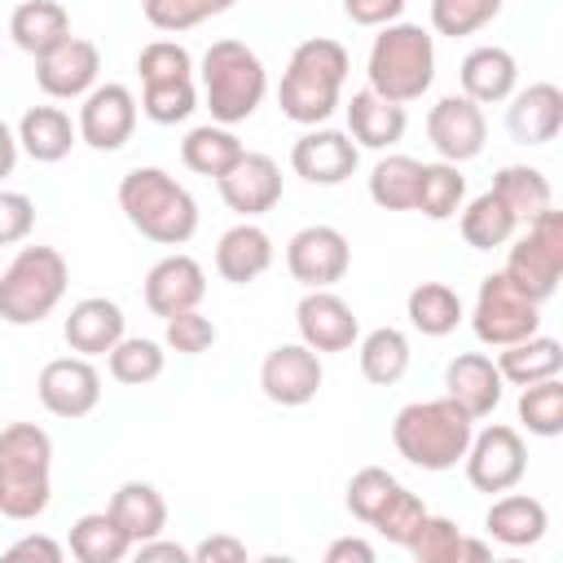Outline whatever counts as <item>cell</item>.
I'll list each match as a JSON object with an SVG mask.
<instances>
[{
	"label": "cell",
	"instance_id": "cell-1",
	"mask_svg": "<svg viewBox=\"0 0 563 563\" xmlns=\"http://www.w3.org/2000/svg\"><path fill=\"white\" fill-rule=\"evenodd\" d=\"M352 70V57L339 40L330 35H308L295 44L286 75L277 84V106L290 123L299 128H321L339 101H343V79Z\"/></svg>",
	"mask_w": 563,
	"mask_h": 563
},
{
	"label": "cell",
	"instance_id": "cell-2",
	"mask_svg": "<svg viewBox=\"0 0 563 563\" xmlns=\"http://www.w3.org/2000/svg\"><path fill=\"white\" fill-rule=\"evenodd\" d=\"M119 211L128 224L158 242V246H185L198 233V202L194 194L163 167H132L119 180Z\"/></svg>",
	"mask_w": 563,
	"mask_h": 563
},
{
	"label": "cell",
	"instance_id": "cell-3",
	"mask_svg": "<svg viewBox=\"0 0 563 563\" xmlns=\"http://www.w3.org/2000/svg\"><path fill=\"white\" fill-rule=\"evenodd\" d=\"M53 501V435L35 422H9L0 431V515L40 519Z\"/></svg>",
	"mask_w": 563,
	"mask_h": 563
},
{
	"label": "cell",
	"instance_id": "cell-4",
	"mask_svg": "<svg viewBox=\"0 0 563 563\" xmlns=\"http://www.w3.org/2000/svg\"><path fill=\"white\" fill-rule=\"evenodd\" d=\"M471 431H475V418L449 396L413 400L391 418V444L418 471H453L466 457Z\"/></svg>",
	"mask_w": 563,
	"mask_h": 563
},
{
	"label": "cell",
	"instance_id": "cell-5",
	"mask_svg": "<svg viewBox=\"0 0 563 563\" xmlns=\"http://www.w3.org/2000/svg\"><path fill=\"white\" fill-rule=\"evenodd\" d=\"M365 88L396 101V106H409L418 101L431 79H435V40L431 31H422L418 22H387L378 26L374 44H369V57H365Z\"/></svg>",
	"mask_w": 563,
	"mask_h": 563
},
{
	"label": "cell",
	"instance_id": "cell-6",
	"mask_svg": "<svg viewBox=\"0 0 563 563\" xmlns=\"http://www.w3.org/2000/svg\"><path fill=\"white\" fill-rule=\"evenodd\" d=\"M198 75H202V101L211 110V123H224V128L246 123L268 92V70L260 53L242 40H216L202 53Z\"/></svg>",
	"mask_w": 563,
	"mask_h": 563
},
{
	"label": "cell",
	"instance_id": "cell-7",
	"mask_svg": "<svg viewBox=\"0 0 563 563\" xmlns=\"http://www.w3.org/2000/svg\"><path fill=\"white\" fill-rule=\"evenodd\" d=\"M66 286H70V268L57 246H22L0 273V321L40 325L44 317H53Z\"/></svg>",
	"mask_w": 563,
	"mask_h": 563
},
{
	"label": "cell",
	"instance_id": "cell-8",
	"mask_svg": "<svg viewBox=\"0 0 563 563\" xmlns=\"http://www.w3.org/2000/svg\"><path fill=\"white\" fill-rule=\"evenodd\" d=\"M528 229L515 238L510 255H506V277L537 303H545L559 290L563 277V211L545 207L532 220H523Z\"/></svg>",
	"mask_w": 563,
	"mask_h": 563
},
{
	"label": "cell",
	"instance_id": "cell-9",
	"mask_svg": "<svg viewBox=\"0 0 563 563\" xmlns=\"http://www.w3.org/2000/svg\"><path fill=\"white\" fill-rule=\"evenodd\" d=\"M471 330L479 343L488 347H506L519 343L528 334L541 330V303L528 299L506 273H488L475 290V308H471Z\"/></svg>",
	"mask_w": 563,
	"mask_h": 563
},
{
	"label": "cell",
	"instance_id": "cell-10",
	"mask_svg": "<svg viewBox=\"0 0 563 563\" xmlns=\"http://www.w3.org/2000/svg\"><path fill=\"white\" fill-rule=\"evenodd\" d=\"M466 479L471 488L479 493H506L515 488L523 475H528V444L515 427L506 422H493L484 431H471V444H466Z\"/></svg>",
	"mask_w": 563,
	"mask_h": 563
},
{
	"label": "cell",
	"instance_id": "cell-11",
	"mask_svg": "<svg viewBox=\"0 0 563 563\" xmlns=\"http://www.w3.org/2000/svg\"><path fill=\"white\" fill-rule=\"evenodd\" d=\"M286 268L303 290H321L347 277L352 268V246L334 224H303L286 242Z\"/></svg>",
	"mask_w": 563,
	"mask_h": 563
},
{
	"label": "cell",
	"instance_id": "cell-12",
	"mask_svg": "<svg viewBox=\"0 0 563 563\" xmlns=\"http://www.w3.org/2000/svg\"><path fill=\"white\" fill-rule=\"evenodd\" d=\"M136 97L128 84H97L88 97H79V141L101 150V154H114L132 141L136 132Z\"/></svg>",
	"mask_w": 563,
	"mask_h": 563
},
{
	"label": "cell",
	"instance_id": "cell-13",
	"mask_svg": "<svg viewBox=\"0 0 563 563\" xmlns=\"http://www.w3.org/2000/svg\"><path fill=\"white\" fill-rule=\"evenodd\" d=\"M427 136L435 145V154L444 163H471L484 154V141H488V119H484V106L471 101L466 92H449L431 106L427 114Z\"/></svg>",
	"mask_w": 563,
	"mask_h": 563
},
{
	"label": "cell",
	"instance_id": "cell-14",
	"mask_svg": "<svg viewBox=\"0 0 563 563\" xmlns=\"http://www.w3.org/2000/svg\"><path fill=\"white\" fill-rule=\"evenodd\" d=\"M321 383H325L321 352H312L308 343H277L260 361V391L282 409H299V405L317 400Z\"/></svg>",
	"mask_w": 563,
	"mask_h": 563
},
{
	"label": "cell",
	"instance_id": "cell-15",
	"mask_svg": "<svg viewBox=\"0 0 563 563\" xmlns=\"http://www.w3.org/2000/svg\"><path fill=\"white\" fill-rule=\"evenodd\" d=\"M35 391H40V405L53 413V418H88L97 405H101V374L92 365V356H53L40 378H35Z\"/></svg>",
	"mask_w": 563,
	"mask_h": 563
},
{
	"label": "cell",
	"instance_id": "cell-16",
	"mask_svg": "<svg viewBox=\"0 0 563 563\" xmlns=\"http://www.w3.org/2000/svg\"><path fill=\"white\" fill-rule=\"evenodd\" d=\"M101 75V48L84 35H66L57 48L35 57V84L53 101H79L97 88Z\"/></svg>",
	"mask_w": 563,
	"mask_h": 563
},
{
	"label": "cell",
	"instance_id": "cell-17",
	"mask_svg": "<svg viewBox=\"0 0 563 563\" xmlns=\"http://www.w3.org/2000/svg\"><path fill=\"white\" fill-rule=\"evenodd\" d=\"M295 325H299V343H308L312 352H347L361 339V321L352 303L330 286L303 290V299L295 303Z\"/></svg>",
	"mask_w": 563,
	"mask_h": 563
},
{
	"label": "cell",
	"instance_id": "cell-18",
	"mask_svg": "<svg viewBox=\"0 0 563 563\" xmlns=\"http://www.w3.org/2000/svg\"><path fill=\"white\" fill-rule=\"evenodd\" d=\"M216 189L229 211H238L242 220H255L282 202V167L268 154L242 150V158L224 176H216Z\"/></svg>",
	"mask_w": 563,
	"mask_h": 563
},
{
	"label": "cell",
	"instance_id": "cell-19",
	"mask_svg": "<svg viewBox=\"0 0 563 563\" xmlns=\"http://www.w3.org/2000/svg\"><path fill=\"white\" fill-rule=\"evenodd\" d=\"M361 163V150L347 132L339 128H308L295 145H290V167L295 176H303L308 185H343Z\"/></svg>",
	"mask_w": 563,
	"mask_h": 563
},
{
	"label": "cell",
	"instance_id": "cell-20",
	"mask_svg": "<svg viewBox=\"0 0 563 563\" xmlns=\"http://www.w3.org/2000/svg\"><path fill=\"white\" fill-rule=\"evenodd\" d=\"M202 295H207V273H202V264H198L194 255H185V251L163 255V260L150 264V273H145V308H150L154 317H163V321L176 317V312L198 308Z\"/></svg>",
	"mask_w": 563,
	"mask_h": 563
},
{
	"label": "cell",
	"instance_id": "cell-21",
	"mask_svg": "<svg viewBox=\"0 0 563 563\" xmlns=\"http://www.w3.org/2000/svg\"><path fill=\"white\" fill-rule=\"evenodd\" d=\"M506 132L519 141V145H545L559 136L563 128V88L550 84V79H537L519 92L506 97Z\"/></svg>",
	"mask_w": 563,
	"mask_h": 563
},
{
	"label": "cell",
	"instance_id": "cell-22",
	"mask_svg": "<svg viewBox=\"0 0 563 563\" xmlns=\"http://www.w3.org/2000/svg\"><path fill=\"white\" fill-rule=\"evenodd\" d=\"M501 391H506V378L497 374V361L484 352H457L444 365V396L462 405L475 422L501 405Z\"/></svg>",
	"mask_w": 563,
	"mask_h": 563
},
{
	"label": "cell",
	"instance_id": "cell-23",
	"mask_svg": "<svg viewBox=\"0 0 563 563\" xmlns=\"http://www.w3.org/2000/svg\"><path fill=\"white\" fill-rule=\"evenodd\" d=\"M123 325H128V317H123V308H119L114 299L88 295V299H79V303L66 312L62 339H66V347L79 352V356H106V352L123 339Z\"/></svg>",
	"mask_w": 563,
	"mask_h": 563
},
{
	"label": "cell",
	"instance_id": "cell-24",
	"mask_svg": "<svg viewBox=\"0 0 563 563\" xmlns=\"http://www.w3.org/2000/svg\"><path fill=\"white\" fill-rule=\"evenodd\" d=\"M343 110H347V136L356 141V150L387 154L405 136V128H409L405 106H396V101H387V97H378L369 88H356Z\"/></svg>",
	"mask_w": 563,
	"mask_h": 563
},
{
	"label": "cell",
	"instance_id": "cell-25",
	"mask_svg": "<svg viewBox=\"0 0 563 563\" xmlns=\"http://www.w3.org/2000/svg\"><path fill=\"white\" fill-rule=\"evenodd\" d=\"M457 79H462V92H466L471 101L497 106V101H506V97L515 92V84H519V62H515V53L501 48V44H479V48H471V53L462 57Z\"/></svg>",
	"mask_w": 563,
	"mask_h": 563
},
{
	"label": "cell",
	"instance_id": "cell-26",
	"mask_svg": "<svg viewBox=\"0 0 563 563\" xmlns=\"http://www.w3.org/2000/svg\"><path fill=\"white\" fill-rule=\"evenodd\" d=\"M268 268H273V238L255 220H242V224L220 233V242H216V273L224 282L246 286V282L264 277Z\"/></svg>",
	"mask_w": 563,
	"mask_h": 563
},
{
	"label": "cell",
	"instance_id": "cell-27",
	"mask_svg": "<svg viewBox=\"0 0 563 563\" xmlns=\"http://www.w3.org/2000/svg\"><path fill=\"white\" fill-rule=\"evenodd\" d=\"M18 150L35 163H62L70 154V145L79 141V128L70 123V114L62 106H26L18 128Z\"/></svg>",
	"mask_w": 563,
	"mask_h": 563
},
{
	"label": "cell",
	"instance_id": "cell-28",
	"mask_svg": "<svg viewBox=\"0 0 563 563\" xmlns=\"http://www.w3.org/2000/svg\"><path fill=\"white\" fill-rule=\"evenodd\" d=\"M484 528H488L493 541H501V545H510V550H523V545H537V541L545 537V528H550V510H545V501L506 488V493L488 506Z\"/></svg>",
	"mask_w": 563,
	"mask_h": 563
},
{
	"label": "cell",
	"instance_id": "cell-29",
	"mask_svg": "<svg viewBox=\"0 0 563 563\" xmlns=\"http://www.w3.org/2000/svg\"><path fill=\"white\" fill-rule=\"evenodd\" d=\"M9 35H13V44L22 53L44 57L48 48H57L70 35V13L57 0H22L9 13Z\"/></svg>",
	"mask_w": 563,
	"mask_h": 563
},
{
	"label": "cell",
	"instance_id": "cell-30",
	"mask_svg": "<svg viewBox=\"0 0 563 563\" xmlns=\"http://www.w3.org/2000/svg\"><path fill=\"white\" fill-rule=\"evenodd\" d=\"M563 369V343L550 339V334H528L519 343H506L497 347V374L515 387H528V383H541V378H559Z\"/></svg>",
	"mask_w": 563,
	"mask_h": 563
},
{
	"label": "cell",
	"instance_id": "cell-31",
	"mask_svg": "<svg viewBox=\"0 0 563 563\" xmlns=\"http://www.w3.org/2000/svg\"><path fill=\"white\" fill-rule=\"evenodd\" d=\"M106 510L119 519V528L132 537V545H136V541H150V537H158V532L167 528V501H163V493H158L154 484H145V479H123V484L114 488V497H110Z\"/></svg>",
	"mask_w": 563,
	"mask_h": 563
},
{
	"label": "cell",
	"instance_id": "cell-32",
	"mask_svg": "<svg viewBox=\"0 0 563 563\" xmlns=\"http://www.w3.org/2000/svg\"><path fill=\"white\" fill-rule=\"evenodd\" d=\"M405 317H409V325L418 334L444 339V334H453L462 325L466 308H462V299H457L453 286H444V282H418L409 290V299H405Z\"/></svg>",
	"mask_w": 563,
	"mask_h": 563
},
{
	"label": "cell",
	"instance_id": "cell-33",
	"mask_svg": "<svg viewBox=\"0 0 563 563\" xmlns=\"http://www.w3.org/2000/svg\"><path fill=\"white\" fill-rule=\"evenodd\" d=\"M70 554L79 563H119L132 554V537L119 528V519L110 510H88L70 523Z\"/></svg>",
	"mask_w": 563,
	"mask_h": 563
},
{
	"label": "cell",
	"instance_id": "cell-34",
	"mask_svg": "<svg viewBox=\"0 0 563 563\" xmlns=\"http://www.w3.org/2000/svg\"><path fill=\"white\" fill-rule=\"evenodd\" d=\"M242 141H238V132L233 128H224V123H202V128H189L185 132V141H180V163L189 167V172H198V176H224L238 158H242Z\"/></svg>",
	"mask_w": 563,
	"mask_h": 563
},
{
	"label": "cell",
	"instance_id": "cell-35",
	"mask_svg": "<svg viewBox=\"0 0 563 563\" xmlns=\"http://www.w3.org/2000/svg\"><path fill=\"white\" fill-rule=\"evenodd\" d=\"M356 361H361L365 383H374V387H391V383H400V378L409 374L413 352H409L405 330H396V325H378V330H369V334L361 339Z\"/></svg>",
	"mask_w": 563,
	"mask_h": 563
},
{
	"label": "cell",
	"instance_id": "cell-36",
	"mask_svg": "<svg viewBox=\"0 0 563 563\" xmlns=\"http://www.w3.org/2000/svg\"><path fill=\"white\" fill-rule=\"evenodd\" d=\"M457 229H462V242H466V246L493 251V246H506V242L515 238L519 220H515V211H510L493 189H484L479 198H471V202L462 207Z\"/></svg>",
	"mask_w": 563,
	"mask_h": 563
},
{
	"label": "cell",
	"instance_id": "cell-37",
	"mask_svg": "<svg viewBox=\"0 0 563 563\" xmlns=\"http://www.w3.org/2000/svg\"><path fill=\"white\" fill-rule=\"evenodd\" d=\"M493 194L515 211V220H532L537 211L554 207V189L545 180L541 167H528V163H506L497 176H493Z\"/></svg>",
	"mask_w": 563,
	"mask_h": 563
},
{
	"label": "cell",
	"instance_id": "cell-38",
	"mask_svg": "<svg viewBox=\"0 0 563 563\" xmlns=\"http://www.w3.org/2000/svg\"><path fill=\"white\" fill-rule=\"evenodd\" d=\"M422 163L413 154H383L369 172V198L383 211H413Z\"/></svg>",
	"mask_w": 563,
	"mask_h": 563
},
{
	"label": "cell",
	"instance_id": "cell-39",
	"mask_svg": "<svg viewBox=\"0 0 563 563\" xmlns=\"http://www.w3.org/2000/svg\"><path fill=\"white\" fill-rule=\"evenodd\" d=\"M466 202V176L457 163H422V176H418V198H413V211H422L427 220H449L457 216Z\"/></svg>",
	"mask_w": 563,
	"mask_h": 563
},
{
	"label": "cell",
	"instance_id": "cell-40",
	"mask_svg": "<svg viewBox=\"0 0 563 563\" xmlns=\"http://www.w3.org/2000/svg\"><path fill=\"white\" fill-rule=\"evenodd\" d=\"M106 365H110V378L123 383V387H145L163 374L167 365V352L158 339H141V334H123L110 352H106Z\"/></svg>",
	"mask_w": 563,
	"mask_h": 563
},
{
	"label": "cell",
	"instance_id": "cell-41",
	"mask_svg": "<svg viewBox=\"0 0 563 563\" xmlns=\"http://www.w3.org/2000/svg\"><path fill=\"white\" fill-rule=\"evenodd\" d=\"M194 110H198L194 75H180V79H145L141 84V114L145 119L172 128V123H185Z\"/></svg>",
	"mask_w": 563,
	"mask_h": 563
},
{
	"label": "cell",
	"instance_id": "cell-42",
	"mask_svg": "<svg viewBox=\"0 0 563 563\" xmlns=\"http://www.w3.org/2000/svg\"><path fill=\"white\" fill-rule=\"evenodd\" d=\"M519 422L532 435L554 440L563 431V383L559 378H541V383L519 387Z\"/></svg>",
	"mask_w": 563,
	"mask_h": 563
},
{
	"label": "cell",
	"instance_id": "cell-43",
	"mask_svg": "<svg viewBox=\"0 0 563 563\" xmlns=\"http://www.w3.org/2000/svg\"><path fill=\"white\" fill-rule=\"evenodd\" d=\"M238 0H141V13L154 31H167V35H180V31H194L202 26L207 18H220L229 13Z\"/></svg>",
	"mask_w": 563,
	"mask_h": 563
},
{
	"label": "cell",
	"instance_id": "cell-44",
	"mask_svg": "<svg viewBox=\"0 0 563 563\" xmlns=\"http://www.w3.org/2000/svg\"><path fill=\"white\" fill-rule=\"evenodd\" d=\"M427 515H431V510L422 506V497H418V493H409L405 484H396V488H391V497L383 501V510L374 515V523H369V528H374L378 537H387L391 545H405V550H409V541L418 537V528H422V519H427Z\"/></svg>",
	"mask_w": 563,
	"mask_h": 563
},
{
	"label": "cell",
	"instance_id": "cell-45",
	"mask_svg": "<svg viewBox=\"0 0 563 563\" xmlns=\"http://www.w3.org/2000/svg\"><path fill=\"white\" fill-rule=\"evenodd\" d=\"M501 13V0H431V31L462 40L484 31Z\"/></svg>",
	"mask_w": 563,
	"mask_h": 563
},
{
	"label": "cell",
	"instance_id": "cell-46",
	"mask_svg": "<svg viewBox=\"0 0 563 563\" xmlns=\"http://www.w3.org/2000/svg\"><path fill=\"white\" fill-rule=\"evenodd\" d=\"M396 484H400V479H396L391 471H383V466H361V471L347 479V510H352L361 523H374V515L383 510V501L391 497Z\"/></svg>",
	"mask_w": 563,
	"mask_h": 563
},
{
	"label": "cell",
	"instance_id": "cell-47",
	"mask_svg": "<svg viewBox=\"0 0 563 563\" xmlns=\"http://www.w3.org/2000/svg\"><path fill=\"white\" fill-rule=\"evenodd\" d=\"M457 550H462V528L444 515H427L418 537L409 541V554L418 563H457Z\"/></svg>",
	"mask_w": 563,
	"mask_h": 563
},
{
	"label": "cell",
	"instance_id": "cell-48",
	"mask_svg": "<svg viewBox=\"0 0 563 563\" xmlns=\"http://www.w3.org/2000/svg\"><path fill=\"white\" fill-rule=\"evenodd\" d=\"M216 339H220L216 321H211V317H202L198 308L167 317V330H163V347H172L176 356H202Z\"/></svg>",
	"mask_w": 563,
	"mask_h": 563
},
{
	"label": "cell",
	"instance_id": "cell-49",
	"mask_svg": "<svg viewBox=\"0 0 563 563\" xmlns=\"http://www.w3.org/2000/svg\"><path fill=\"white\" fill-rule=\"evenodd\" d=\"M136 70H141V84L145 79H180V75H194V57L176 40H150L136 53Z\"/></svg>",
	"mask_w": 563,
	"mask_h": 563
},
{
	"label": "cell",
	"instance_id": "cell-50",
	"mask_svg": "<svg viewBox=\"0 0 563 563\" xmlns=\"http://www.w3.org/2000/svg\"><path fill=\"white\" fill-rule=\"evenodd\" d=\"M35 229V202L18 189H0V246L26 242Z\"/></svg>",
	"mask_w": 563,
	"mask_h": 563
},
{
	"label": "cell",
	"instance_id": "cell-51",
	"mask_svg": "<svg viewBox=\"0 0 563 563\" xmlns=\"http://www.w3.org/2000/svg\"><path fill=\"white\" fill-rule=\"evenodd\" d=\"M343 13H347V22L378 31V26H387V22H400L405 0H343Z\"/></svg>",
	"mask_w": 563,
	"mask_h": 563
},
{
	"label": "cell",
	"instance_id": "cell-52",
	"mask_svg": "<svg viewBox=\"0 0 563 563\" xmlns=\"http://www.w3.org/2000/svg\"><path fill=\"white\" fill-rule=\"evenodd\" d=\"M4 559H40V563H62L66 559V545L62 541H53V537H44V532H31V537H18L9 550H4Z\"/></svg>",
	"mask_w": 563,
	"mask_h": 563
},
{
	"label": "cell",
	"instance_id": "cell-53",
	"mask_svg": "<svg viewBox=\"0 0 563 563\" xmlns=\"http://www.w3.org/2000/svg\"><path fill=\"white\" fill-rule=\"evenodd\" d=\"M189 559H194V563H242V559H246V545H242L238 537L216 532V537L198 541V545L189 550Z\"/></svg>",
	"mask_w": 563,
	"mask_h": 563
},
{
	"label": "cell",
	"instance_id": "cell-54",
	"mask_svg": "<svg viewBox=\"0 0 563 563\" xmlns=\"http://www.w3.org/2000/svg\"><path fill=\"white\" fill-rule=\"evenodd\" d=\"M325 563H374V545L361 537H339L325 545Z\"/></svg>",
	"mask_w": 563,
	"mask_h": 563
},
{
	"label": "cell",
	"instance_id": "cell-55",
	"mask_svg": "<svg viewBox=\"0 0 563 563\" xmlns=\"http://www.w3.org/2000/svg\"><path fill=\"white\" fill-rule=\"evenodd\" d=\"M136 550V559H172V563H189V550L185 545H176V541H163V532L158 537H150V541H136L132 545Z\"/></svg>",
	"mask_w": 563,
	"mask_h": 563
},
{
	"label": "cell",
	"instance_id": "cell-56",
	"mask_svg": "<svg viewBox=\"0 0 563 563\" xmlns=\"http://www.w3.org/2000/svg\"><path fill=\"white\" fill-rule=\"evenodd\" d=\"M18 154H22V150H18V136H13V128L0 119V180L18 167Z\"/></svg>",
	"mask_w": 563,
	"mask_h": 563
},
{
	"label": "cell",
	"instance_id": "cell-57",
	"mask_svg": "<svg viewBox=\"0 0 563 563\" xmlns=\"http://www.w3.org/2000/svg\"><path fill=\"white\" fill-rule=\"evenodd\" d=\"M493 550L488 541H475V537H462V550H457V563H488Z\"/></svg>",
	"mask_w": 563,
	"mask_h": 563
}]
</instances>
